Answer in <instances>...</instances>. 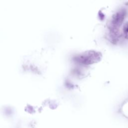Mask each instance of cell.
<instances>
[{
    "label": "cell",
    "instance_id": "obj_1",
    "mask_svg": "<svg viewBox=\"0 0 128 128\" xmlns=\"http://www.w3.org/2000/svg\"><path fill=\"white\" fill-rule=\"evenodd\" d=\"M124 31L126 35V36H128V23L126 24V25L124 26Z\"/></svg>",
    "mask_w": 128,
    "mask_h": 128
}]
</instances>
